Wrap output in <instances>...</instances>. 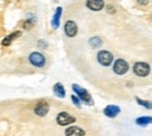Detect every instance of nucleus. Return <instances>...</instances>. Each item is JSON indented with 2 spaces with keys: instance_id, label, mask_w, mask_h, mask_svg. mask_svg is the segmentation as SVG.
<instances>
[{
  "instance_id": "14",
  "label": "nucleus",
  "mask_w": 152,
  "mask_h": 136,
  "mask_svg": "<svg viewBox=\"0 0 152 136\" xmlns=\"http://www.w3.org/2000/svg\"><path fill=\"white\" fill-rule=\"evenodd\" d=\"M21 35V32H15V33H12L11 35H8V37H6L5 39L1 41V43L4 45V46H8V45H11L12 43V41L14 39H17L18 37Z\"/></svg>"
},
{
  "instance_id": "1",
  "label": "nucleus",
  "mask_w": 152,
  "mask_h": 136,
  "mask_svg": "<svg viewBox=\"0 0 152 136\" xmlns=\"http://www.w3.org/2000/svg\"><path fill=\"white\" fill-rule=\"evenodd\" d=\"M73 90L75 92V94H77V96L80 97V100L83 101L84 103L90 104V106L94 104V101H93V99H91L90 94H89V92H88L87 89L80 87L78 85H73Z\"/></svg>"
},
{
  "instance_id": "16",
  "label": "nucleus",
  "mask_w": 152,
  "mask_h": 136,
  "mask_svg": "<svg viewBox=\"0 0 152 136\" xmlns=\"http://www.w3.org/2000/svg\"><path fill=\"white\" fill-rule=\"evenodd\" d=\"M89 43L94 47V48H96V47H98L101 43H102V41H101V39L99 38H97V37H94V38H91V39L89 40Z\"/></svg>"
},
{
  "instance_id": "4",
  "label": "nucleus",
  "mask_w": 152,
  "mask_h": 136,
  "mask_svg": "<svg viewBox=\"0 0 152 136\" xmlns=\"http://www.w3.org/2000/svg\"><path fill=\"white\" fill-rule=\"evenodd\" d=\"M128 71H129V65H128V62H126L125 60H123V59H118V60L115 61L114 72L116 73V74H118V75H123V74H125Z\"/></svg>"
},
{
  "instance_id": "13",
  "label": "nucleus",
  "mask_w": 152,
  "mask_h": 136,
  "mask_svg": "<svg viewBox=\"0 0 152 136\" xmlns=\"http://www.w3.org/2000/svg\"><path fill=\"white\" fill-rule=\"evenodd\" d=\"M53 90H54V93L56 94V96H58V97L66 96V89H64V87L62 86V83H60V82H57V83L54 85Z\"/></svg>"
},
{
  "instance_id": "9",
  "label": "nucleus",
  "mask_w": 152,
  "mask_h": 136,
  "mask_svg": "<svg viewBox=\"0 0 152 136\" xmlns=\"http://www.w3.org/2000/svg\"><path fill=\"white\" fill-rule=\"evenodd\" d=\"M86 5H87V7L88 8H90L91 11H101L103 7H104V1H102V0H88L87 2H86Z\"/></svg>"
},
{
  "instance_id": "5",
  "label": "nucleus",
  "mask_w": 152,
  "mask_h": 136,
  "mask_svg": "<svg viewBox=\"0 0 152 136\" xmlns=\"http://www.w3.org/2000/svg\"><path fill=\"white\" fill-rule=\"evenodd\" d=\"M29 62H31L33 66L40 68V67H43V66H45L46 59H45V57H43L41 53H39V52H33V53H31V55H29Z\"/></svg>"
},
{
  "instance_id": "7",
  "label": "nucleus",
  "mask_w": 152,
  "mask_h": 136,
  "mask_svg": "<svg viewBox=\"0 0 152 136\" xmlns=\"http://www.w3.org/2000/svg\"><path fill=\"white\" fill-rule=\"evenodd\" d=\"M49 112V104L46 101H40L34 108V113L38 116H46L47 113Z\"/></svg>"
},
{
  "instance_id": "17",
  "label": "nucleus",
  "mask_w": 152,
  "mask_h": 136,
  "mask_svg": "<svg viewBox=\"0 0 152 136\" xmlns=\"http://www.w3.org/2000/svg\"><path fill=\"white\" fill-rule=\"evenodd\" d=\"M136 101L140 104V106H143V107H146L148 109H151V102L150 101H143V100H140L139 97H136Z\"/></svg>"
},
{
  "instance_id": "2",
  "label": "nucleus",
  "mask_w": 152,
  "mask_h": 136,
  "mask_svg": "<svg viewBox=\"0 0 152 136\" xmlns=\"http://www.w3.org/2000/svg\"><path fill=\"white\" fill-rule=\"evenodd\" d=\"M133 72L136 75H138L140 78L148 76L150 73V66L145 62H136L133 66Z\"/></svg>"
},
{
  "instance_id": "19",
  "label": "nucleus",
  "mask_w": 152,
  "mask_h": 136,
  "mask_svg": "<svg viewBox=\"0 0 152 136\" xmlns=\"http://www.w3.org/2000/svg\"><path fill=\"white\" fill-rule=\"evenodd\" d=\"M107 8H108V10H107L108 13H109V12H110V13H115V12H116V11H115V7L114 6H111V5H108Z\"/></svg>"
},
{
  "instance_id": "15",
  "label": "nucleus",
  "mask_w": 152,
  "mask_h": 136,
  "mask_svg": "<svg viewBox=\"0 0 152 136\" xmlns=\"http://www.w3.org/2000/svg\"><path fill=\"white\" fill-rule=\"evenodd\" d=\"M151 122H152V118L150 116L138 117V118L136 120V123H137L138 126H142V127H146V126H149Z\"/></svg>"
},
{
  "instance_id": "18",
  "label": "nucleus",
  "mask_w": 152,
  "mask_h": 136,
  "mask_svg": "<svg viewBox=\"0 0 152 136\" xmlns=\"http://www.w3.org/2000/svg\"><path fill=\"white\" fill-rule=\"evenodd\" d=\"M72 100L74 101V103H75L76 107H81V104H80V100L75 96V95H72Z\"/></svg>"
},
{
  "instance_id": "12",
  "label": "nucleus",
  "mask_w": 152,
  "mask_h": 136,
  "mask_svg": "<svg viewBox=\"0 0 152 136\" xmlns=\"http://www.w3.org/2000/svg\"><path fill=\"white\" fill-rule=\"evenodd\" d=\"M61 15H62V7H57L54 15H53V20H52V25H53L54 28H58Z\"/></svg>"
},
{
  "instance_id": "6",
  "label": "nucleus",
  "mask_w": 152,
  "mask_h": 136,
  "mask_svg": "<svg viewBox=\"0 0 152 136\" xmlns=\"http://www.w3.org/2000/svg\"><path fill=\"white\" fill-rule=\"evenodd\" d=\"M75 121H76L75 117L72 116L70 114H68V113H66V112L60 113L56 117V122L60 126H68V124H70V123H73V122H75Z\"/></svg>"
},
{
  "instance_id": "3",
  "label": "nucleus",
  "mask_w": 152,
  "mask_h": 136,
  "mask_svg": "<svg viewBox=\"0 0 152 136\" xmlns=\"http://www.w3.org/2000/svg\"><path fill=\"white\" fill-rule=\"evenodd\" d=\"M97 60H98V62H99L102 66L108 67V66L111 65V62H113V60H114V55H113L110 52H108V51H101V52L97 54Z\"/></svg>"
},
{
  "instance_id": "10",
  "label": "nucleus",
  "mask_w": 152,
  "mask_h": 136,
  "mask_svg": "<svg viewBox=\"0 0 152 136\" xmlns=\"http://www.w3.org/2000/svg\"><path fill=\"white\" fill-rule=\"evenodd\" d=\"M119 112H121V109H119V107H117V106H108V107H105L104 108V115L108 117H115L117 116L118 114H119Z\"/></svg>"
},
{
  "instance_id": "11",
  "label": "nucleus",
  "mask_w": 152,
  "mask_h": 136,
  "mask_svg": "<svg viewBox=\"0 0 152 136\" xmlns=\"http://www.w3.org/2000/svg\"><path fill=\"white\" fill-rule=\"evenodd\" d=\"M86 132L80 128V127H69L67 130H66V136H84Z\"/></svg>"
},
{
  "instance_id": "8",
  "label": "nucleus",
  "mask_w": 152,
  "mask_h": 136,
  "mask_svg": "<svg viewBox=\"0 0 152 136\" xmlns=\"http://www.w3.org/2000/svg\"><path fill=\"white\" fill-rule=\"evenodd\" d=\"M64 32L70 38L75 37L76 34H77V25H76L74 21H72V20L67 21L66 25H64Z\"/></svg>"
}]
</instances>
